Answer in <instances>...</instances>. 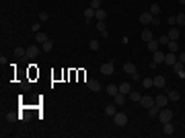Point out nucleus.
Listing matches in <instances>:
<instances>
[{"instance_id":"nucleus-1","label":"nucleus","mask_w":185,"mask_h":138,"mask_svg":"<svg viewBox=\"0 0 185 138\" xmlns=\"http://www.w3.org/2000/svg\"><path fill=\"white\" fill-rule=\"evenodd\" d=\"M158 120H161V124H167L173 120V111H171L169 107H162L161 109V114H158Z\"/></svg>"},{"instance_id":"nucleus-2","label":"nucleus","mask_w":185,"mask_h":138,"mask_svg":"<svg viewBox=\"0 0 185 138\" xmlns=\"http://www.w3.org/2000/svg\"><path fill=\"white\" fill-rule=\"evenodd\" d=\"M113 124H115V126H119V128H123V126L128 124V115L122 114V111H117V114L113 115Z\"/></svg>"},{"instance_id":"nucleus-3","label":"nucleus","mask_w":185,"mask_h":138,"mask_svg":"<svg viewBox=\"0 0 185 138\" xmlns=\"http://www.w3.org/2000/svg\"><path fill=\"white\" fill-rule=\"evenodd\" d=\"M101 72L105 74V76H111V74L115 72V64H113V62H105V64L101 66Z\"/></svg>"},{"instance_id":"nucleus-4","label":"nucleus","mask_w":185,"mask_h":138,"mask_svg":"<svg viewBox=\"0 0 185 138\" xmlns=\"http://www.w3.org/2000/svg\"><path fill=\"white\" fill-rule=\"evenodd\" d=\"M152 62H154V64H162V62H165V52H162V49L152 52Z\"/></svg>"},{"instance_id":"nucleus-5","label":"nucleus","mask_w":185,"mask_h":138,"mask_svg":"<svg viewBox=\"0 0 185 138\" xmlns=\"http://www.w3.org/2000/svg\"><path fill=\"white\" fill-rule=\"evenodd\" d=\"M140 105H142V107H146V109H150L152 105H154V99H152L150 95H142V99H140Z\"/></svg>"},{"instance_id":"nucleus-6","label":"nucleus","mask_w":185,"mask_h":138,"mask_svg":"<svg viewBox=\"0 0 185 138\" xmlns=\"http://www.w3.org/2000/svg\"><path fill=\"white\" fill-rule=\"evenodd\" d=\"M154 103L158 105V107H167V103H169V95H158V97H154Z\"/></svg>"},{"instance_id":"nucleus-7","label":"nucleus","mask_w":185,"mask_h":138,"mask_svg":"<svg viewBox=\"0 0 185 138\" xmlns=\"http://www.w3.org/2000/svg\"><path fill=\"white\" fill-rule=\"evenodd\" d=\"M126 101H128V95H123V93L113 95V103H115V105H119V107H122V105L126 103Z\"/></svg>"},{"instance_id":"nucleus-8","label":"nucleus","mask_w":185,"mask_h":138,"mask_svg":"<svg viewBox=\"0 0 185 138\" xmlns=\"http://www.w3.org/2000/svg\"><path fill=\"white\" fill-rule=\"evenodd\" d=\"M152 19H154V17L150 15V10H146V13H142V15H140V23L142 25H150Z\"/></svg>"},{"instance_id":"nucleus-9","label":"nucleus","mask_w":185,"mask_h":138,"mask_svg":"<svg viewBox=\"0 0 185 138\" xmlns=\"http://www.w3.org/2000/svg\"><path fill=\"white\" fill-rule=\"evenodd\" d=\"M175 62H177L175 52H169V54H165V64H167V66H173Z\"/></svg>"},{"instance_id":"nucleus-10","label":"nucleus","mask_w":185,"mask_h":138,"mask_svg":"<svg viewBox=\"0 0 185 138\" xmlns=\"http://www.w3.org/2000/svg\"><path fill=\"white\" fill-rule=\"evenodd\" d=\"M154 87H158V89H165V84H167V79L165 76H161V74H158V76H154Z\"/></svg>"},{"instance_id":"nucleus-11","label":"nucleus","mask_w":185,"mask_h":138,"mask_svg":"<svg viewBox=\"0 0 185 138\" xmlns=\"http://www.w3.org/2000/svg\"><path fill=\"white\" fill-rule=\"evenodd\" d=\"M181 37V31L177 29V27H171L169 29V39H173V41H177Z\"/></svg>"},{"instance_id":"nucleus-12","label":"nucleus","mask_w":185,"mask_h":138,"mask_svg":"<svg viewBox=\"0 0 185 138\" xmlns=\"http://www.w3.org/2000/svg\"><path fill=\"white\" fill-rule=\"evenodd\" d=\"M39 52H41V48H39V45H29V48H27V54H29L31 58L39 56Z\"/></svg>"},{"instance_id":"nucleus-13","label":"nucleus","mask_w":185,"mask_h":138,"mask_svg":"<svg viewBox=\"0 0 185 138\" xmlns=\"http://www.w3.org/2000/svg\"><path fill=\"white\" fill-rule=\"evenodd\" d=\"M146 48L150 52H156V49L161 48V43H158V39H150V41H146Z\"/></svg>"},{"instance_id":"nucleus-14","label":"nucleus","mask_w":185,"mask_h":138,"mask_svg":"<svg viewBox=\"0 0 185 138\" xmlns=\"http://www.w3.org/2000/svg\"><path fill=\"white\" fill-rule=\"evenodd\" d=\"M97 31H101L103 39L107 37V27H105V21H97Z\"/></svg>"},{"instance_id":"nucleus-15","label":"nucleus","mask_w":185,"mask_h":138,"mask_svg":"<svg viewBox=\"0 0 185 138\" xmlns=\"http://www.w3.org/2000/svg\"><path fill=\"white\" fill-rule=\"evenodd\" d=\"M87 89H91V91L97 93V91H101V84H99L97 80H87Z\"/></svg>"},{"instance_id":"nucleus-16","label":"nucleus","mask_w":185,"mask_h":138,"mask_svg":"<svg viewBox=\"0 0 185 138\" xmlns=\"http://www.w3.org/2000/svg\"><path fill=\"white\" fill-rule=\"evenodd\" d=\"M117 87H119V93H123V95H128L132 91V84L130 83H119Z\"/></svg>"},{"instance_id":"nucleus-17","label":"nucleus","mask_w":185,"mask_h":138,"mask_svg":"<svg viewBox=\"0 0 185 138\" xmlns=\"http://www.w3.org/2000/svg\"><path fill=\"white\" fill-rule=\"evenodd\" d=\"M123 70H126L128 74H134V72H138V70H136V64H134V62H126V64H123Z\"/></svg>"},{"instance_id":"nucleus-18","label":"nucleus","mask_w":185,"mask_h":138,"mask_svg":"<svg viewBox=\"0 0 185 138\" xmlns=\"http://www.w3.org/2000/svg\"><path fill=\"white\" fill-rule=\"evenodd\" d=\"M162 132L167 134V136H171V134L175 132V128H173V124L171 122H167V124H162Z\"/></svg>"},{"instance_id":"nucleus-19","label":"nucleus","mask_w":185,"mask_h":138,"mask_svg":"<svg viewBox=\"0 0 185 138\" xmlns=\"http://www.w3.org/2000/svg\"><path fill=\"white\" fill-rule=\"evenodd\" d=\"M92 17H95V8H91V6H88L87 10H84V21H87V25L91 23V19Z\"/></svg>"},{"instance_id":"nucleus-20","label":"nucleus","mask_w":185,"mask_h":138,"mask_svg":"<svg viewBox=\"0 0 185 138\" xmlns=\"http://www.w3.org/2000/svg\"><path fill=\"white\" fill-rule=\"evenodd\" d=\"M117 93H119V87L111 83V84L107 87V95H109V97H113V95H117Z\"/></svg>"},{"instance_id":"nucleus-21","label":"nucleus","mask_w":185,"mask_h":138,"mask_svg":"<svg viewBox=\"0 0 185 138\" xmlns=\"http://www.w3.org/2000/svg\"><path fill=\"white\" fill-rule=\"evenodd\" d=\"M105 114H107V115H111V118H113V115L117 114V105H115V103L107 105V107H105Z\"/></svg>"},{"instance_id":"nucleus-22","label":"nucleus","mask_w":185,"mask_h":138,"mask_svg":"<svg viewBox=\"0 0 185 138\" xmlns=\"http://www.w3.org/2000/svg\"><path fill=\"white\" fill-rule=\"evenodd\" d=\"M35 37H37V43H41V45H43L45 41H49V37H48V35H45V33H39V31L35 33Z\"/></svg>"},{"instance_id":"nucleus-23","label":"nucleus","mask_w":185,"mask_h":138,"mask_svg":"<svg viewBox=\"0 0 185 138\" xmlns=\"http://www.w3.org/2000/svg\"><path fill=\"white\" fill-rule=\"evenodd\" d=\"M95 17H97V21H105L107 13H105V8H97V10H95Z\"/></svg>"},{"instance_id":"nucleus-24","label":"nucleus","mask_w":185,"mask_h":138,"mask_svg":"<svg viewBox=\"0 0 185 138\" xmlns=\"http://www.w3.org/2000/svg\"><path fill=\"white\" fill-rule=\"evenodd\" d=\"M148 111H150V118H158V114H161V107H158V105H152L150 109H148Z\"/></svg>"},{"instance_id":"nucleus-25","label":"nucleus","mask_w":185,"mask_h":138,"mask_svg":"<svg viewBox=\"0 0 185 138\" xmlns=\"http://www.w3.org/2000/svg\"><path fill=\"white\" fill-rule=\"evenodd\" d=\"M140 35H142V39H144V41H150V39H154V37H152V31H150V29H144Z\"/></svg>"},{"instance_id":"nucleus-26","label":"nucleus","mask_w":185,"mask_h":138,"mask_svg":"<svg viewBox=\"0 0 185 138\" xmlns=\"http://www.w3.org/2000/svg\"><path fill=\"white\" fill-rule=\"evenodd\" d=\"M128 99H132V101H140L142 95L138 93V91H130V93H128Z\"/></svg>"},{"instance_id":"nucleus-27","label":"nucleus","mask_w":185,"mask_h":138,"mask_svg":"<svg viewBox=\"0 0 185 138\" xmlns=\"http://www.w3.org/2000/svg\"><path fill=\"white\" fill-rule=\"evenodd\" d=\"M167 95H169V101H179V97H181L179 91H169Z\"/></svg>"},{"instance_id":"nucleus-28","label":"nucleus","mask_w":185,"mask_h":138,"mask_svg":"<svg viewBox=\"0 0 185 138\" xmlns=\"http://www.w3.org/2000/svg\"><path fill=\"white\" fill-rule=\"evenodd\" d=\"M175 21H177V25H179V27H183V25H185V13L175 15Z\"/></svg>"},{"instance_id":"nucleus-29","label":"nucleus","mask_w":185,"mask_h":138,"mask_svg":"<svg viewBox=\"0 0 185 138\" xmlns=\"http://www.w3.org/2000/svg\"><path fill=\"white\" fill-rule=\"evenodd\" d=\"M150 15H152V17L161 15V4H150Z\"/></svg>"},{"instance_id":"nucleus-30","label":"nucleus","mask_w":185,"mask_h":138,"mask_svg":"<svg viewBox=\"0 0 185 138\" xmlns=\"http://www.w3.org/2000/svg\"><path fill=\"white\" fill-rule=\"evenodd\" d=\"M169 52H177V49H179V43H177V41H173V39H169Z\"/></svg>"},{"instance_id":"nucleus-31","label":"nucleus","mask_w":185,"mask_h":138,"mask_svg":"<svg viewBox=\"0 0 185 138\" xmlns=\"http://www.w3.org/2000/svg\"><path fill=\"white\" fill-rule=\"evenodd\" d=\"M88 48H91V49H92V52H97V49H99V48H101V43H99V41H97V39H91V43H88Z\"/></svg>"},{"instance_id":"nucleus-32","label":"nucleus","mask_w":185,"mask_h":138,"mask_svg":"<svg viewBox=\"0 0 185 138\" xmlns=\"http://www.w3.org/2000/svg\"><path fill=\"white\" fill-rule=\"evenodd\" d=\"M52 48H54V41H52V39H49V41H45V43L41 45V49H43V52H49Z\"/></svg>"},{"instance_id":"nucleus-33","label":"nucleus","mask_w":185,"mask_h":138,"mask_svg":"<svg viewBox=\"0 0 185 138\" xmlns=\"http://www.w3.org/2000/svg\"><path fill=\"white\" fill-rule=\"evenodd\" d=\"M183 62H181V60H177V62H175V64H173V70H175V72H179V70H183Z\"/></svg>"},{"instance_id":"nucleus-34","label":"nucleus","mask_w":185,"mask_h":138,"mask_svg":"<svg viewBox=\"0 0 185 138\" xmlns=\"http://www.w3.org/2000/svg\"><path fill=\"white\" fill-rule=\"evenodd\" d=\"M142 84H144L146 89H150V87H154V80H152V79H144V80H142Z\"/></svg>"},{"instance_id":"nucleus-35","label":"nucleus","mask_w":185,"mask_h":138,"mask_svg":"<svg viewBox=\"0 0 185 138\" xmlns=\"http://www.w3.org/2000/svg\"><path fill=\"white\" fill-rule=\"evenodd\" d=\"M158 43L167 45V43H169V35H161V37H158Z\"/></svg>"},{"instance_id":"nucleus-36","label":"nucleus","mask_w":185,"mask_h":138,"mask_svg":"<svg viewBox=\"0 0 185 138\" xmlns=\"http://www.w3.org/2000/svg\"><path fill=\"white\" fill-rule=\"evenodd\" d=\"M91 8H101V0H91Z\"/></svg>"},{"instance_id":"nucleus-37","label":"nucleus","mask_w":185,"mask_h":138,"mask_svg":"<svg viewBox=\"0 0 185 138\" xmlns=\"http://www.w3.org/2000/svg\"><path fill=\"white\" fill-rule=\"evenodd\" d=\"M48 19H49L48 13H39V21H41V23H43V21H48Z\"/></svg>"},{"instance_id":"nucleus-38","label":"nucleus","mask_w":185,"mask_h":138,"mask_svg":"<svg viewBox=\"0 0 185 138\" xmlns=\"http://www.w3.org/2000/svg\"><path fill=\"white\" fill-rule=\"evenodd\" d=\"M167 23H169L171 27H175V25H177V21H175V17H169V19H167Z\"/></svg>"},{"instance_id":"nucleus-39","label":"nucleus","mask_w":185,"mask_h":138,"mask_svg":"<svg viewBox=\"0 0 185 138\" xmlns=\"http://www.w3.org/2000/svg\"><path fill=\"white\" fill-rule=\"evenodd\" d=\"M39 27H41L39 23H33V25H31V31H33V33H37V31H39Z\"/></svg>"},{"instance_id":"nucleus-40","label":"nucleus","mask_w":185,"mask_h":138,"mask_svg":"<svg viewBox=\"0 0 185 138\" xmlns=\"http://www.w3.org/2000/svg\"><path fill=\"white\" fill-rule=\"evenodd\" d=\"M130 76H132V80H134V83H138V80H140V74H138V72H134V74H130Z\"/></svg>"},{"instance_id":"nucleus-41","label":"nucleus","mask_w":185,"mask_h":138,"mask_svg":"<svg viewBox=\"0 0 185 138\" xmlns=\"http://www.w3.org/2000/svg\"><path fill=\"white\" fill-rule=\"evenodd\" d=\"M177 60H181V62L185 64V52H181V54H179V58H177Z\"/></svg>"},{"instance_id":"nucleus-42","label":"nucleus","mask_w":185,"mask_h":138,"mask_svg":"<svg viewBox=\"0 0 185 138\" xmlns=\"http://www.w3.org/2000/svg\"><path fill=\"white\" fill-rule=\"evenodd\" d=\"M179 4H185V0H179Z\"/></svg>"}]
</instances>
